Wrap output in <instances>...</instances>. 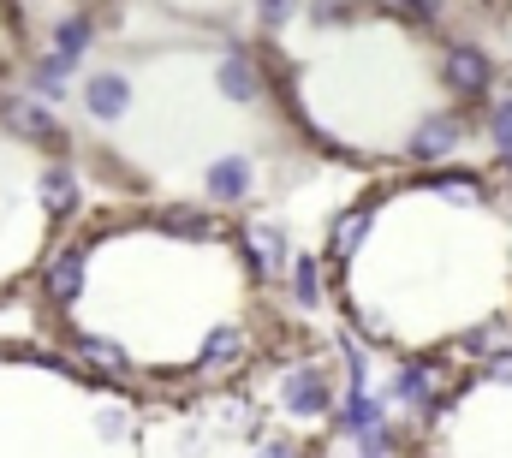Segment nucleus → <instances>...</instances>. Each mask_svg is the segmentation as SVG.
I'll list each match as a JSON object with an SVG mask.
<instances>
[{"label":"nucleus","mask_w":512,"mask_h":458,"mask_svg":"<svg viewBox=\"0 0 512 458\" xmlns=\"http://www.w3.org/2000/svg\"><path fill=\"white\" fill-rule=\"evenodd\" d=\"M435 78H441V96L465 114V108H489V96L501 84V66L477 36H441L435 42Z\"/></svg>","instance_id":"nucleus-1"},{"label":"nucleus","mask_w":512,"mask_h":458,"mask_svg":"<svg viewBox=\"0 0 512 458\" xmlns=\"http://www.w3.org/2000/svg\"><path fill=\"white\" fill-rule=\"evenodd\" d=\"M334 399H340V387H334L328 363H310V357L280 363V375H274V411L286 423H328Z\"/></svg>","instance_id":"nucleus-2"},{"label":"nucleus","mask_w":512,"mask_h":458,"mask_svg":"<svg viewBox=\"0 0 512 458\" xmlns=\"http://www.w3.org/2000/svg\"><path fill=\"white\" fill-rule=\"evenodd\" d=\"M78 102H84L90 125L114 131V125H126L131 108H137V84H131L126 66H96V72L78 78Z\"/></svg>","instance_id":"nucleus-3"},{"label":"nucleus","mask_w":512,"mask_h":458,"mask_svg":"<svg viewBox=\"0 0 512 458\" xmlns=\"http://www.w3.org/2000/svg\"><path fill=\"white\" fill-rule=\"evenodd\" d=\"M465 137H471V125L459 108H441V114H429L405 143H399V161H411V167H447L459 149H465Z\"/></svg>","instance_id":"nucleus-4"},{"label":"nucleus","mask_w":512,"mask_h":458,"mask_svg":"<svg viewBox=\"0 0 512 458\" xmlns=\"http://www.w3.org/2000/svg\"><path fill=\"white\" fill-rule=\"evenodd\" d=\"M197 185H203V203H215V209H239V203H251L256 197V155H245V149H221V155H209L203 173H197Z\"/></svg>","instance_id":"nucleus-5"},{"label":"nucleus","mask_w":512,"mask_h":458,"mask_svg":"<svg viewBox=\"0 0 512 458\" xmlns=\"http://www.w3.org/2000/svg\"><path fill=\"white\" fill-rule=\"evenodd\" d=\"M239 238V256H245V274L256 280H280L286 274V262H292V238L280 221H245V227H233Z\"/></svg>","instance_id":"nucleus-6"},{"label":"nucleus","mask_w":512,"mask_h":458,"mask_svg":"<svg viewBox=\"0 0 512 458\" xmlns=\"http://www.w3.org/2000/svg\"><path fill=\"white\" fill-rule=\"evenodd\" d=\"M72 90H78V72H72L66 60H54L48 48H42V54H24V60H18V96L42 102L48 114H54L60 102H72Z\"/></svg>","instance_id":"nucleus-7"},{"label":"nucleus","mask_w":512,"mask_h":458,"mask_svg":"<svg viewBox=\"0 0 512 458\" xmlns=\"http://www.w3.org/2000/svg\"><path fill=\"white\" fill-rule=\"evenodd\" d=\"M36 286H42V298H48L54 316H66V310L78 304V292H84V232L66 238V244L48 256V268L36 274Z\"/></svg>","instance_id":"nucleus-8"},{"label":"nucleus","mask_w":512,"mask_h":458,"mask_svg":"<svg viewBox=\"0 0 512 458\" xmlns=\"http://www.w3.org/2000/svg\"><path fill=\"white\" fill-rule=\"evenodd\" d=\"M370 227H376V191H364L352 209H340V215H334V227H328V244H322V256H316V262H328V268L340 274V268L352 262V250L370 238Z\"/></svg>","instance_id":"nucleus-9"},{"label":"nucleus","mask_w":512,"mask_h":458,"mask_svg":"<svg viewBox=\"0 0 512 458\" xmlns=\"http://www.w3.org/2000/svg\"><path fill=\"white\" fill-rule=\"evenodd\" d=\"M96 24H102V12H90V6L60 12V18H54V30H48V54H54V60H66V66L78 72V66H84V54H90V48H96V36H102Z\"/></svg>","instance_id":"nucleus-10"},{"label":"nucleus","mask_w":512,"mask_h":458,"mask_svg":"<svg viewBox=\"0 0 512 458\" xmlns=\"http://www.w3.org/2000/svg\"><path fill=\"white\" fill-rule=\"evenodd\" d=\"M328 423H334V435L358 441V435H370V429H382L387 423V399L382 393H340L334 411H328Z\"/></svg>","instance_id":"nucleus-11"},{"label":"nucleus","mask_w":512,"mask_h":458,"mask_svg":"<svg viewBox=\"0 0 512 458\" xmlns=\"http://www.w3.org/2000/svg\"><path fill=\"white\" fill-rule=\"evenodd\" d=\"M483 137H489L495 161H501V167H512V90L489 96V108H483Z\"/></svg>","instance_id":"nucleus-12"},{"label":"nucleus","mask_w":512,"mask_h":458,"mask_svg":"<svg viewBox=\"0 0 512 458\" xmlns=\"http://www.w3.org/2000/svg\"><path fill=\"white\" fill-rule=\"evenodd\" d=\"M286 286H292V304L322 310V262H316L310 250H298V256L286 262Z\"/></svg>","instance_id":"nucleus-13"},{"label":"nucleus","mask_w":512,"mask_h":458,"mask_svg":"<svg viewBox=\"0 0 512 458\" xmlns=\"http://www.w3.org/2000/svg\"><path fill=\"white\" fill-rule=\"evenodd\" d=\"M340 375H346V393H370V345L358 340L352 328H340Z\"/></svg>","instance_id":"nucleus-14"}]
</instances>
